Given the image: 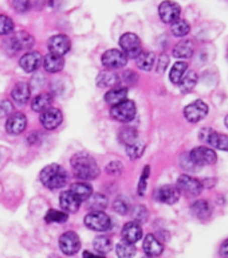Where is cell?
<instances>
[{"instance_id": "6da1fadb", "label": "cell", "mask_w": 228, "mask_h": 258, "mask_svg": "<svg viewBox=\"0 0 228 258\" xmlns=\"http://www.w3.org/2000/svg\"><path fill=\"white\" fill-rule=\"evenodd\" d=\"M71 168L77 177L82 180H93L100 175V167L94 160V157L90 156L86 152L75 153L71 157Z\"/></svg>"}, {"instance_id": "7a4b0ae2", "label": "cell", "mask_w": 228, "mask_h": 258, "mask_svg": "<svg viewBox=\"0 0 228 258\" xmlns=\"http://www.w3.org/2000/svg\"><path fill=\"white\" fill-rule=\"evenodd\" d=\"M40 181L50 189L62 188L67 181V173L59 164H50L42 169Z\"/></svg>"}, {"instance_id": "3957f363", "label": "cell", "mask_w": 228, "mask_h": 258, "mask_svg": "<svg viewBox=\"0 0 228 258\" xmlns=\"http://www.w3.org/2000/svg\"><path fill=\"white\" fill-rule=\"evenodd\" d=\"M121 51L124 52L128 58H137L142 52L141 47V39L133 32H126L120 38Z\"/></svg>"}, {"instance_id": "277c9868", "label": "cell", "mask_w": 228, "mask_h": 258, "mask_svg": "<svg viewBox=\"0 0 228 258\" xmlns=\"http://www.w3.org/2000/svg\"><path fill=\"white\" fill-rule=\"evenodd\" d=\"M85 225L94 231H106L112 227V219L104 211H92L85 217Z\"/></svg>"}, {"instance_id": "5b68a950", "label": "cell", "mask_w": 228, "mask_h": 258, "mask_svg": "<svg viewBox=\"0 0 228 258\" xmlns=\"http://www.w3.org/2000/svg\"><path fill=\"white\" fill-rule=\"evenodd\" d=\"M136 104L130 100H125L124 102L113 106L112 110H110V114H112L113 118L120 121V122H130L136 117Z\"/></svg>"}, {"instance_id": "8992f818", "label": "cell", "mask_w": 228, "mask_h": 258, "mask_svg": "<svg viewBox=\"0 0 228 258\" xmlns=\"http://www.w3.org/2000/svg\"><path fill=\"white\" fill-rule=\"evenodd\" d=\"M189 160L195 165H212L216 163L217 155L208 147H196L189 153Z\"/></svg>"}, {"instance_id": "52a82bcc", "label": "cell", "mask_w": 228, "mask_h": 258, "mask_svg": "<svg viewBox=\"0 0 228 258\" xmlns=\"http://www.w3.org/2000/svg\"><path fill=\"white\" fill-rule=\"evenodd\" d=\"M200 140L209 144L213 148L220 149V151H228V136L223 133L215 132L211 128H203L199 133Z\"/></svg>"}, {"instance_id": "ba28073f", "label": "cell", "mask_w": 228, "mask_h": 258, "mask_svg": "<svg viewBox=\"0 0 228 258\" xmlns=\"http://www.w3.org/2000/svg\"><path fill=\"white\" fill-rule=\"evenodd\" d=\"M176 188L179 189V192L187 194L188 197H197L203 191V183L196 177L189 176V175H181L177 179Z\"/></svg>"}, {"instance_id": "9c48e42d", "label": "cell", "mask_w": 228, "mask_h": 258, "mask_svg": "<svg viewBox=\"0 0 228 258\" xmlns=\"http://www.w3.org/2000/svg\"><path fill=\"white\" fill-rule=\"evenodd\" d=\"M208 114V105L205 104L204 101L196 100L187 105L184 109V116L187 121L189 122H199Z\"/></svg>"}, {"instance_id": "30bf717a", "label": "cell", "mask_w": 228, "mask_h": 258, "mask_svg": "<svg viewBox=\"0 0 228 258\" xmlns=\"http://www.w3.org/2000/svg\"><path fill=\"white\" fill-rule=\"evenodd\" d=\"M59 247L66 255H74L78 253L81 247V239L78 234L74 231H66L60 235Z\"/></svg>"}, {"instance_id": "8fae6325", "label": "cell", "mask_w": 228, "mask_h": 258, "mask_svg": "<svg viewBox=\"0 0 228 258\" xmlns=\"http://www.w3.org/2000/svg\"><path fill=\"white\" fill-rule=\"evenodd\" d=\"M102 63L108 69H121L128 63V56L117 48H110L104 52Z\"/></svg>"}, {"instance_id": "7c38bea8", "label": "cell", "mask_w": 228, "mask_h": 258, "mask_svg": "<svg viewBox=\"0 0 228 258\" xmlns=\"http://www.w3.org/2000/svg\"><path fill=\"white\" fill-rule=\"evenodd\" d=\"M159 14H160L161 20L164 23H175L179 20L181 14V8L177 3L173 2H164L160 4L159 7Z\"/></svg>"}, {"instance_id": "4fadbf2b", "label": "cell", "mask_w": 228, "mask_h": 258, "mask_svg": "<svg viewBox=\"0 0 228 258\" xmlns=\"http://www.w3.org/2000/svg\"><path fill=\"white\" fill-rule=\"evenodd\" d=\"M70 48H71V40L68 36L62 35V34L52 36L51 39L48 40V50L55 55L63 56L70 51Z\"/></svg>"}, {"instance_id": "5bb4252c", "label": "cell", "mask_w": 228, "mask_h": 258, "mask_svg": "<svg viewBox=\"0 0 228 258\" xmlns=\"http://www.w3.org/2000/svg\"><path fill=\"white\" fill-rule=\"evenodd\" d=\"M62 120H63V114L58 108H50L40 114V124L48 131L58 128Z\"/></svg>"}, {"instance_id": "9a60e30c", "label": "cell", "mask_w": 228, "mask_h": 258, "mask_svg": "<svg viewBox=\"0 0 228 258\" xmlns=\"http://www.w3.org/2000/svg\"><path fill=\"white\" fill-rule=\"evenodd\" d=\"M27 126V117L24 113H14L6 122V129L10 135H20Z\"/></svg>"}, {"instance_id": "2e32d148", "label": "cell", "mask_w": 228, "mask_h": 258, "mask_svg": "<svg viewBox=\"0 0 228 258\" xmlns=\"http://www.w3.org/2000/svg\"><path fill=\"white\" fill-rule=\"evenodd\" d=\"M121 235H122L124 242H128L130 245H134L142 237V229H141V226L138 223H136V222H128L122 227Z\"/></svg>"}, {"instance_id": "e0dca14e", "label": "cell", "mask_w": 228, "mask_h": 258, "mask_svg": "<svg viewBox=\"0 0 228 258\" xmlns=\"http://www.w3.org/2000/svg\"><path fill=\"white\" fill-rule=\"evenodd\" d=\"M180 198V192L175 185H163L156 191V199L165 205H175Z\"/></svg>"}, {"instance_id": "ac0fdd59", "label": "cell", "mask_w": 228, "mask_h": 258, "mask_svg": "<svg viewBox=\"0 0 228 258\" xmlns=\"http://www.w3.org/2000/svg\"><path fill=\"white\" fill-rule=\"evenodd\" d=\"M42 55H40V52L38 51H30L27 54H24L22 58H20L19 63L20 68L23 69L24 72L27 73H32L38 70V68L42 63Z\"/></svg>"}, {"instance_id": "d6986e66", "label": "cell", "mask_w": 228, "mask_h": 258, "mask_svg": "<svg viewBox=\"0 0 228 258\" xmlns=\"http://www.w3.org/2000/svg\"><path fill=\"white\" fill-rule=\"evenodd\" d=\"M35 43L34 40V36H31L27 31H19L16 32L15 35L11 38V47L16 51H20V50H28L31 48Z\"/></svg>"}, {"instance_id": "ffe728a7", "label": "cell", "mask_w": 228, "mask_h": 258, "mask_svg": "<svg viewBox=\"0 0 228 258\" xmlns=\"http://www.w3.org/2000/svg\"><path fill=\"white\" fill-rule=\"evenodd\" d=\"M59 203L60 207L66 211V214L77 213V211L80 210L81 201L71 192V191H70V189H68V191H64V192L60 194Z\"/></svg>"}, {"instance_id": "44dd1931", "label": "cell", "mask_w": 228, "mask_h": 258, "mask_svg": "<svg viewBox=\"0 0 228 258\" xmlns=\"http://www.w3.org/2000/svg\"><path fill=\"white\" fill-rule=\"evenodd\" d=\"M142 249H144L145 254L148 255V257H157V255H160L163 253V245H161V242L157 239L153 234H148L144 239V243H142Z\"/></svg>"}, {"instance_id": "7402d4cb", "label": "cell", "mask_w": 228, "mask_h": 258, "mask_svg": "<svg viewBox=\"0 0 228 258\" xmlns=\"http://www.w3.org/2000/svg\"><path fill=\"white\" fill-rule=\"evenodd\" d=\"M12 100L18 102V104H26L31 97V89L26 82H19L14 86L11 92Z\"/></svg>"}, {"instance_id": "603a6c76", "label": "cell", "mask_w": 228, "mask_h": 258, "mask_svg": "<svg viewBox=\"0 0 228 258\" xmlns=\"http://www.w3.org/2000/svg\"><path fill=\"white\" fill-rule=\"evenodd\" d=\"M129 89L126 86H122V88H114L112 90H109L105 96V101L108 102L110 106H116V105L121 104L126 100V96H128Z\"/></svg>"}, {"instance_id": "cb8c5ba5", "label": "cell", "mask_w": 228, "mask_h": 258, "mask_svg": "<svg viewBox=\"0 0 228 258\" xmlns=\"http://www.w3.org/2000/svg\"><path fill=\"white\" fill-rule=\"evenodd\" d=\"M64 66L63 56L55 55V54H47L43 59V68L47 70L48 73H58L60 72Z\"/></svg>"}, {"instance_id": "d4e9b609", "label": "cell", "mask_w": 228, "mask_h": 258, "mask_svg": "<svg viewBox=\"0 0 228 258\" xmlns=\"http://www.w3.org/2000/svg\"><path fill=\"white\" fill-rule=\"evenodd\" d=\"M70 191H71L81 202L88 201L89 198L93 195V187L89 184V183H84V181L72 183L71 187H70Z\"/></svg>"}, {"instance_id": "484cf974", "label": "cell", "mask_w": 228, "mask_h": 258, "mask_svg": "<svg viewBox=\"0 0 228 258\" xmlns=\"http://www.w3.org/2000/svg\"><path fill=\"white\" fill-rule=\"evenodd\" d=\"M52 104V97L47 93H43V94H38L36 97H34V100L31 102V109L34 112H40L43 113L44 110L51 108Z\"/></svg>"}, {"instance_id": "4316f807", "label": "cell", "mask_w": 228, "mask_h": 258, "mask_svg": "<svg viewBox=\"0 0 228 258\" xmlns=\"http://www.w3.org/2000/svg\"><path fill=\"white\" fill-rule=\"evenodd\" d=\"M120 76H117L116 73L109 72V70H105V72H101L97 77V85L101 86V88H109V86H116V85L120 84Z\"/></svg>"}, {"instance_id": "83f0119b", "label": "cell", "mask_w": 228, "mask_h": 258, "mask_svg": "<svg viewBox=\"0 0 228 258\" xmlns=\"http://www.w3.org/2000/svg\"><path fill=\"white\" fill-rule=\"evenodd\" d=\"M195 47L191 40H183L173 47V55L176 58H191L193 55Z\"/></svg>"}, {"instance_id": "f1b7e54d", "label": "cell", "mask_w": 228, "mask_h": 258, "mask_svg": "<svg viewBox=\"0 0 228 258\" xmlns=\"http://www.w3.org/2000/svg\"><path fill=\"white\" fill-rule=\"evenodd\" d=\"M193 214L196 215L199 219L204 221V219H208L212 214V209H211V205H209L207 201H197L193 203L192 206Z\"/></svg>"}, {"instance_id": "f546056e", "label": "cell", "mask_w": 228, "mask_h": 258, "mask_svg": "<svg viewBox=\"0 0 228 258\" xmlns=\"http://www.w3.org/2000/svg\"><path fill=\"white\" fill-rule=\"evenodd\" d=\"M118 140L128 147V145H132L138 141V133L132 126H124L118 133Z\"/></svg>"}, {"instance_id": "4dcf8cb0", "label": "cell", "mask_w": 228, "mask_h": 258, "mask_svg": "<svg viewBox=\"0 0 228 258\" xmlns=\"http://www.w3.org/2000/svg\"><path fill=\"white\" fill-rule=\"evenodd\" d=\"M155 60H156V56H155L153 52L145 51V52H141L140 55L137 56L136 63L141 70L149 72V70H152V68L155 66Z\"/></svg>"}, {"instance_id": "1f68e13d", "label": "cell", "mask_w": 228, "mask_h": 258, "mask_svg": "<svg viewBox=\"0 0 228 258\" xmlns=\"http://www.w3.org/2000/svg\"><path fill=\"white\" fill-rule=\"evenodd\" d=\"M187 72H188V64H187V62H176V63L173 64L171 74H169L171 82L175 85H179Z\"/></svg>"}, {"instance_id": "d6a6232c", "label": "cell", "mask_w": 228, "mask_h": 258, "mask_svg": "<svg viewBox=\"0 0 228 258\" xmlns=\"http://www.w3.org/2000/svg\"><path fill=\"white\" fill-rule=\"evenodd\" d=\"M197 84V74L192 70H189L184 74L183 80L180 81V90L183 93H189L192 92L193 88L196 86Z\"/></svg>"}, {"instance_id": "836d02e7", "label": "cell", "mask_w": 228, "mask_h": 258, "mask_svg": "<svg viewBox=\"0 0 228 258\" xmlns=\"http://www.w3.org/2000/svg\"><path fill=\"white\" fill-rule=\"evenodd\" d=\"M88 206L93 211H102L108 206V198L104 194H93L88 199Z\"/></svg>"}, {"instance_id": "e575fe53", "label": "cell", "mask_w": 228, "mask_h": 258, "mask_svg": "<svg viewBox=\"0 0 228 258\" xmlns=\"http://www.w3.org/2000/svg\"><path fill=\"white\" fill-rule=\"evenodd\" d=\"M93 246H94L96 251H98V253H101L102 255H105V254L109 253V251L112 250V241H110V238L106 237V235H100V237L94 238Z\"/></svg>"}, {"instance_id": "d590c367", "label": "cell", "mask_w": 228, "mask_h": 258, "mask_svg": "<svg viewBox=\"0 0 228 258\" xmlns=\"http://www.w3.org/2000/svg\"><path fill=\"white\" fill-rule=\"evenodd\" d=\"M116 253L118 258H133L136 255L137 250L134 245H130L128 242L122 241L116 246Z\"/></svg>"}, {"instance_id": "8d00e7d4", "label": "cell", "mask_w": 228, "mask_h": 258, "mask_svg": "<svg viewBox=\"0 0 228 258\" xmlns=\"http://www.w3.org/2000/svg\"><path fill=\"white\" fill-rule=\"evenodd\" d=\"M189 31H191V26H189L187 20L179 19L172 24V32L175 36L183 38V36L188 35Z\"/></svg>"}, {"instance_id": "74e56055", "label": "cell", "mask_w": 228, "mask_h": 258, "mask_svg": "<svg viewBox=\"0 0 228 258\" xmlns=\"http://www.w3.org/2000/svg\"><path fill=\"white\" fill-rule=\"evenodd\" d=\"M47 223H63L68 219V215L59 210H48V213L44 217Z\"/></svg>"}, {"instance_id": "f35d334b", "label": "cell", "mask_w": 228, "mask_h": 258, "mask_svg": "<svg viewBox=\"0 0 228 258\" xmlns=\"http://www.w3.org/2000/svg\"><path fill=\"white\" fill-rule=\"evenodd\" d=\"M144 149H145L144 143L137 141V143H134V144L128 145V147H126V153H128V156L130 157L132 160H136V159H138V157L142 156Z\"/></svg>"}, {"instance_id": "ab89813d", "label": "cell", "mask_w": 228, "mask_h": 258, "mask_svg": "<svg viewBox=\"0 0 228 258\" xmlns=\"http://www.w3.org/2000/svg\"><path fill=\"white\" fill-rule=\"evenodd\" d=\"M14 31V22L10 16L0 15V35H8Z\"/></svg>"}, {"instance_id": "60d3db41", "label": "cell", "mask_w": 228, "mask_h": 258, "mask_svg": "<svg viewBox=\"0 0 228 258\" xmlns=\"http://www.w3.org/2000/svg\"><path fill=\"white\" fill-rule=\"evenodd\" d=\"M149 172H150V167L149 165H145L144 171L141 173L140 181H138V187H137V192L140 197H142L145 194V189H146V181H148Z\"/></svg>"}, {"instance_id": "b9f144b4", "label": "cell", "mask_w": 228, "mask_h": 258, "mask_svg": "<svg viewBox=\"0 0 228 258\" xmlns=\"http://www.w3.org/2000/svg\"><path fill=\"white\" fill-rule=\"evenodd\" d=\"M133 218H134V222L140 225V223L146 221V218H148V211H146V209H145L144 206H137L136 209L133 210Z\"/></svg>"}, {"instance_id": "7bdbcfd3", "label": "cell", "mask_w": 228, "mask_h": 258, "mask_svg": "<svg viewBox=\"0 0 228 258\" xmlns=\"http://www.w3.org/2000/svg\"><path fill=\"white\" fill-rule=\"evenodd\" d=\"M122 169H124V165L121 164L120 161H112V163H109V164L106 165L105 171H106V173H109V175H120V173L122 172Z\"/></svg>"}, {"instance_id": "ee69618b", "label": "cell", "mask_w": 228, "mask_h": 258, "mask_svg": "<svg viewBox=\"0 0 228 258\" xmlns=\"http://www.w3.org/2000/svg\"><path fill=\"white\" fill-rule=\"evenodd\" d=\"M113 210L116 211V213L121 214V215H125V214H128L129 211V205L124 199H117L114 203H113Z\"/></svg>"}, {"instance_id": "f6af8a7d", "label": "cell", "mask_w": 228, "mask_h": 258, "mask_svg": "<svg viewBox=\"0 0 228 258\" xmlns=\"http://www.w3.org/2000/svg\"><path fill=\"white\" fill-rule=\"evenodd\" d=\"M168 63H169L168 56L165 55V54L160 55V58H159V60H157V73L163 74V73L167 70V68H168Z\"/></svg>"}, {"instance_id": "bcb514c9", "label": "cell", "mask_w": 228, "mask_h": 258, "mask_svg": "<svg viewBox=\"0 0 228 258\" xmlns=\"http://www.w3.org/2000/svg\"><path fill=\"white\" fill-rule=\"evenodd\" d=\"M120 80L125 81L128 85H133L137 80V74L134 72H130V70H129V72H125L124 74H122V77H121Z\"/></svg>"}, {"instance_id": "7dc6e473", "label": "cell", "mask_w": 228, "mask_h": 258, "mask_svg": "<svg viewBox=\"0 0 228 258\" xmlns=\"http://www.w3.org/2000/svg\"><path fill=\"white\" fill-rule=\"evenodd\" d=\"M12 7L15 8L18 12H24L30 8V3L26 2V0H18V2H14V3H12Z\"/></svg>"}, {"instance_id": "c3c4849f", "label": "cell", "mask_w": 228, "mask_h": 258, "mask_svg": "<svg viewBox=\"0 0 228 258\" xmlns=\"http://www.w3.org/2000/svg\"><path fill=\"white\" fill-rule=\"evenodd\" d=\"M12 112V105L10 101H3L0 104V113L2 114H10Z\"/></svg>"}, {"instance_id": "681fc988", "label": "cell", "mask_w": 228, "mask_h": 258, "mask_svg": "<svg viewBox=\"0 0 228 258\" xmlns=\"http://www.w3.org/2000/svg\"><path fill=\"white\" fill-rule=\"evenodd\" d=\"M220 254L223 258H228V239H225V241L221 243Z\"/></svg>"}, {"instance_id": "f907efd6", "label": "cell", "mask_w": 228, "mask_h": 258, "mask_svg": "<svg viewBox=\"0 0 228 258\" xmlns=\"http://www.w3.org/2000/svg\"><path fill=\"white\" fill-rule=\"evenodd\" d=\"M84 258H105V255H102V254L92 253V251L86 250V251H84Z\"/></svg>"}, {"instance_id": "816d5d0a", "label": "cell", "mask_w": 228, "mask_h": 258, "mask_svg": "<svg viewBox=\"0 0 228 258\" xmlns=\"http://www.w3.org/2000/svg\"><path fill=\"white\" fill-rule=\"evenodd\" d=\"M225 126H227V128H228V116L225 117Z\"/></svg>"}, {"instance_id": "f5cc1de1", "label": "cell", "mask_w": 228, "mask_h": 258, "mask_svg": "<svg viewBox=\"0 0 228 258\" xmlns=\"http://www.w3.org/2000/svg\"><path fill=\"white\" fill-rule=\"evenodd\" d=\"M142 258H150V257H148V255H145V257H142Z\"/></svg>"}]
</instances>
